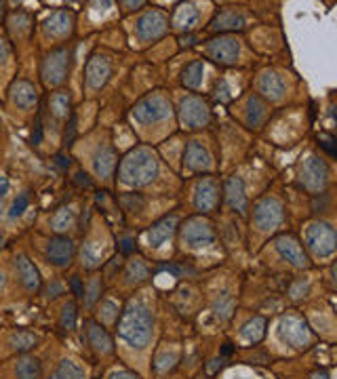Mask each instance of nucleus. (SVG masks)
Segmentation results:
<instances>
[{
    "label": "nucleus",
    "instance_id": "f257e3e1",
    "mask_svg": "<svg viewBox=\"0 0 337 379\" xmlns=\"http://www.w3.org/2000/svg\"><path fill=\"white\" fill-rule=\"evenodd\" d=\"M154 320L146 305L131 303L118 320V335L133 347H146L152 339Z\"/></svg>",
    "mask_w": 337,
    "mask_h": 379
},
{
    "label": "nucleus",
    "instance_id": "f03ea898",
    "mask_svg": "<svg viewBox=\"0 0 337 379\" xmlns=\"http://www.w3.org/2000/svg\"><path fill=\"white\" fill-rule=\"evenodd\" d=\"M121 179L127 186H146L158 173V158L150 148H135L121 163Z\"/></svg>",
    "mask_w": 337,
    "mask_h": 379
},
{
    "label": "nucleus",
    "instance_id": "7ed1b4c3",
    "mask_svg": "<svg viewBox=\"0 0 337 379\" xmlns=\"http://www.w3.org/2000/svg\"><path fill=\"white\" fill-rule=\"evenodd\" d=\"M171 110V104L165 95L160 93H154V95H148L144 97L135 108H133V118L142 125H152V123H158L163 120Z\"/></svg>",
    "mask_w": 337,
    "mask_h": 379
},
{
    "label": "nucleus",
    "instance_id": "20e7f679",
    "mask_svg": "<svg viewBox=\"0 0 337 379\" xmlns=\"http://www.w3.org/2000/svg\"><path fill=\"white\" fill-rule=\"evenodd\" d=\"M70 70V51L66 47H60L51 51L43 64V81L49 87H57L66 81Z\"/></svg>",
    "mask_w": 337,
    "mask_h": 379
},
{
    "label": "nucleus",
    "instance_id": "39448f33",
    "mask_svg": "<svg viewBox=\"0 0 337 379\" xmlns=\"http://www.w3.org/2000/svg\"><path fill=\"white\" fill-rule=\"evenodd\" d=\"M308 247L318 255V257H329L335 253L337 247V236L335 230L329 223H312L305 232Z\"/></svg>",
    "mask_w": 337,
    "mask_h": 379
},
{
    "label": "nucleus",
    "instance_id": "423d86ee",
    "mask_svg": "<svg viewBox=\"0 0 337 379\" xmlns=\"http://www.w3.org/2000/svg\"><path fill=\"white\" fill-rule=\"evenodd\" d=\"M181 240L192 249H202L215 242V232L211 223L202 217H192L181 228Z\"/></svg>",
    "mask_w": 337,
    "mask_h": 379
},
{
    "label": "nucleus",
    "instance_id": "0eeeda50",
    "mask_svg": "<svg viewBox=\"0 0 337 379\" xmlns=\"http://www.w3.org/2000/svg\"><path fill=\"white\" fill-rule=\"evenodd\" d=\"M280 339L291 347H305L312 341V333L308 331L305 322L297 316H284L278 326Z\"/></svg>",
    "mask_w": 337,
    "mask_h": 379
},
{
    "label": "nucleus",
    "instance_id": "6e6552de",
    "mask_svg": "<svg viewBox=\"0 0 337 379\" xmlns=\"http://www.w3.org/2000/svg\"><path fill=\"white\" fill-rule=\"evenodd\" d=\"M282 205L272 198V196H266L261 198L257 205H255V211H253V221L259 230H274L276 226L282 223Z\"/></svg>",
    "mask_w": 337,
    "mask_h": 379
},
{
    "label": "nucleus",
    "instance_id": "1a4fd4ad",
    "mask_svg": "<svg viewBox=\"0 0 337 379\" xmlns=\"http://www.w3.org/2000/svg\"><path fill=\"white\" fill-rule=\"evenodd\" d=\"M211 118L209 106L200 97H186L181 102V123L190 129L205 127Z\"/></svg>",
    "mask_w": 337,
    "mask_h": 379
},
{
    "label": "nucleus",
    "instance_id": "9d476101",
    "mask_svg": "<svg viewBox=\"0 0 337 379\" xmlns=\"http://www.w3.org/2000/svg\"><path fill=\"white\" fill-rule=\"evenodd\" d=\"M301 181L308 190H322L326 186V167L316 156H308L301 165Z\"/></svg>",
    "mask_w": 337,
    "mask_h": 379
},
{
    "label": "nucleus",
    "instance_id": "9b49d317",
    "mask_svg": "<svg viewBox=\"0 0 337 379\" xmlns=\"http://www.w3.org/2000/svg\"><path fill=\"white\" fill-rule=\"evenodd\" d=\"M169 20L165 13L160 11H150L146 13L139 22H137V32L144 41H156L167 32Z\"/></svg>",
    "mask_w": 337,
    "mask_h": 379
},
{
    "label": "nucleus",
    "instance_id": "f8f14e48",
    "mask_svg": "<svg viewBox=\"0 0 337 379\" xmlns=\"http://www.w3.org/2000/svg\"><path fill=\"white\" fill-rule=\"evenodd\" d=\"M207 51H209V55H211L215 62H219V64H234V62L238 60L240 45H238L234 39H230V36H219V39H215V41L209 43Z\"/></svg>",
    "mask_w": 337,
    "mask_h": 379
},
{
    "label": "nucleus",
    "instance_id": "ddd939ff",
    "mask_svg": "<svg viewBox=\"0 0 337 379\" xmlns=\"http://www.w3.org/2000/svg\"><path fill=\"white\" fill-rule=\"evenodd\" d=\"M219 202V188L213 177H202L196 184V194H194V205L198 211H211Z\"/></svg>",
    "mask_w": 337,
    "mask_h": 379
},
{
    "label": "nucleus",
    "instance_id": "4468645a",
    "mask_svg": "<svg viewBox=\"0 0 337 379\" xmlns=\"http://www.w3.org/2000/svg\"><path fill=\"white\" fill-rule=\"evenodd\" d=\"M112 72V64L106 55H95L89 60L87 64V72H85V81L91 89H102L108 81Z\"/></svg>",
    "mask_w": 337,
    "mask_h": 379
},
{
    "label": "nucleus",
    "instance_id": "2eb2a0df",
    "mask_svg": "<svg viewBox=\"0 0 337 379\" xmlns=\"http://www.w3.org/2000/svg\"><path fill=\"white\" fill-rule=\"evenodd\" d=\"M74 242L68 238V236H55L49 240L47 244V259L53 263V266H68L74 257Z\"/></svg>",
    "mask_w": 337,
    "mask_h": 379
},
{
    "label": "nucleus",
    "instance_id": "dca6fc26",
    "mask_svg": "<svg viewBox=\"0 0 337 379\" xmlns=\"http://www.w3.org/2000/svg\"><path fill=\"white\" fill-rule=\"evenodd\" d=\"M11 99H13V104H15L20 110H32V108L36 106V102H39V93H36V89H34L32 83H28V81H18V83H13V87H11Z\"/></svg>",
    "mask_w": 337,
    "mask_h": 379
},
{
    "label": "nucleus",
    "instance_id": "f3484780",
    "mask_svg": "<svg viewBox=\"0 0 337 379\" xmlns=\"http://www.w3.org/2000/svg\"><path fill=\"white\" fill-rule=\"evenodd\" d=\"M276 247H278V253L291 261L295 268H305L308 266V259H305V253L301 249V244L293 238V236H280L276 240Z\"/></svg>",
    "mask_w": 337,
    "mask_h": 379
},
{
    "label": "nucleus",
    "instance_id": "a211bd4d",
    "mask_svg": "<svg viewBox=\"0 0 337 379\" xmlns=\"http://www.w3.org/2000/svg\"><path fill=\"white\" fill-rule=\"evenodd\" d=\"M177 228V215H167L163 219H158L150 230H148V242L152 247H160L167 238H171V234Z\"/></svg>",
    "mask_w": 337,
    "mask_h": 379
},
{
    "label": "nucleus",
    "instance_id": "6ab92c4d",
    "mask_svg": "<svg viewBox=\"0 0 337 379\" xmlns=\"http://www.w3.org/2000/svg\"><path fill=\"white\" fill-rule=\"evenodd\" d=\"M15 268H18V276H20L22 284L28 291H39L41 289V274H39L36 266L26 255H20L15 259Z\"/></svg>",
    "mask_w": 337,
    "mask_h": 379
},
{
    "label": "nucleus",
    "instance_id": "aec40b11",
    "mask_svg": "<svg viewBox=\"0 0 337 379\" xmlns=\"http://www.w3.org/2000/svg\"><path fill=\"white\" fill-rule=\"evenodd\" d=\"M226 200L240 215L247 213V196H245V186L240 177H230L226 181Z\"/></svg>",
    "mask_w": 337,
    "mask_h": 379
},
{
    "label": "nucleus",
    "instance_id": "412c9836",
    "mask_svg": "<svg viewBox=\"0 0 337 379\" xmlns=\"http://www.w3.org/2000/svg\"><path fill=\"white\" fill-rule=\"evenodd\" d=\"M186 165L192 171H202L211 167V156L207 152L205 146H200L198 142H190L186 148Z\"/></svg>",
    "mask_w": 337,
    "mask_h": 379
},
{
    "label": "nucleus",
    "instance_id": "4be33fe9",
    "mask_svg": "<svg viewBox=\"0 0 337 379\" xmlns=\"http://www.w3.org/2000/svg\"><path fill=\"white\" fill-rule=\"evenodd\" d=\"M87 333H89V341H91V345L99 352V354H112V350H114V343H112V337L106 333V329L102 326V324H97V322H87Z\"/></svg>",
    "mask_w": 337,
    "mask_h": 379
},
{
    "label": "nucleus",
    "instance_id": "5701e85b",
    "mask_svg": "<svg viewBox=\"0 0 337 379\" xmlns=\"http://www.w3.org/2000/svg\"><path fill=\"white\" fill-rule=\"evenodd\" d=\"M198 22V11L194 9V5H179L173 13V28L177 30H186L190 32Z\"/></svg>",
    "mask_w": 337,
    "mask_h": 379
},
{
    "label": "nucleus",
    "instance_id": "b1692460",
    "mask_svg": "<svg viewBox=\"0 0 337 379\" xmlns=\"http://www.w3.org/2000/svg\"><path fill=\"white\" fill-rule=\"evenodd\" d=\"M70 28H72V18H70L66 11L53 13V15L47 20V24H45V32H47L49 36H55V39L66 36V34L70 32Z\"/></svg>",
    "mask_w": 337,
    "mask_h": 379
},
{
    "label": "nucleus",
    "instance_id": "393cba45",
    "mask_svg": "<svg viewBox=\"0 0 337 379\" xmlns=\"http://www.w3.org/2000/svg\"><path fill=\"white\" fill-rule=\"evenodd\" d=\"M259 91L270 99H280L282 93H284V83L276 72H266L259 78Z\"/></svg>",
    "mask_w": 337,
    "mask_h": 379
},
{
    "label": "nucleus",
    "instance_id": "a878e982",
    "mask_svg": "<svg viewBox=\"0 0 337 379\" xmlns=\"http://www.w3.org/2000/svg\"><path fill=\"white\" fill-rule=\"evenodd\" d=\"M93 165H95V173H97L99 177H110L112 171H114V167H116V154H114V150L102 146V148L97 150V154H95Z\"/></svg>",
    "mask_w": 337,
    "mask_h": 379
},
{
    "label": "nucleus",
    "instance_id": "bb28decb",
    "mask_svg": "<svg viewBox=\"0 0 337 379\" xmlns=\"http://www.w3.org/2000/svg\"><path fill=\"white\" fill-rule=\"evenodd\" d=\"M15 371L20 379H43V364L34 356H22Z\"/></svg>",
    "mask_w": 337,
    "mask_h": 379
},
{
    "label": "nucleus",
    "instance_id": "cd10ccee",
    "mask_svg": "<svg viewBox=\"0 0 337 379\" xmlns=\"http://www.w3.org/2000/svg\"><path fill=\"white\" fill-rule=\"evenodd\" d=\"M215 30H242L245 28V18L236 11H223L219 18L213 22Z\"/></svg>",
    "mask_w": 337,
    "mask_h": 379
},
{
    "label": "nucleus",
    "instance_id": "c85d7f7f",
    "mask_svg": "<svg viewBox=\"0 0 337 379\" xmlns=\"http://www.w3.org/2000/svg\"><path fill=\"white\" fill-rule=\"evenodd\" d=\"M263 335H266V320H263L261 316L251 318V320L242 326V331H240V337L247 339V341H251V343H257Z\"/></svg>",
    "mask_w": 337,
    "mask_h": 379
},
{
    "label": "nucleus",
    "instance_id": "c756f323",
    "mask_svg": "<svg viewBox=\"0 0 337 379\" xmlns=\"http://www.w3.org/2000/svg\"><path fill=\"white\" fill-rule=\"evenodd\" d=\"M36 341H39V337H36L34 333H30V331H13L11 337H9L11 347L18 350V352H28V350H32V347L36 345Z\"/></svg>",
    "mask_w": 337,
    "mask_h": 379
},
{
    "label": "nucleus",
    "instance_id": "7c9ffc66",
    "mask_svg": "<svg viewBox=\"0 0 337 379\" xmlns=\"http://www.w3.org/2000/svg\"><path fill=\"white\" fill-rule=\"evenodd\" d=\"M53 377L55 379H87L85 371L76 362H72V360H62Z\"/></svg>",
    "mask_w": 337,
    "mask_h": 379
},
{
    "label": "nucleus",
    "instance_id": "2f4dec72",
    "mask_svg": "<svg viewBox=\"0 0 337 379\" xmlns=\"http://www.w3.org/2000/svg\"><path fill=\"white\" fill-rule=\"evenodd\" d=\"M72 223H74V211H72L70 207L60 209V211L51 217V228H53L55 232H64V230H68Z\"/></svg>",
    "mask_w": 337,
    "mask_h": 379
},
{
    "label": "nucleus",
    "instance_id": "473e14b6",
    "mask_svg": "<svg viewBox=\"0 0 337 379\" xmlns=\"http://www.w3.org/2000/svg\"><path fill=\"white\" fill-rule=\"evenodd\" d=\"M202 74H205V66H202L200 62L190 64V66L186 68V72H184V85H186V87H190V89L200 87V83H202Z\"/></svg>",
    "mask_w": 337,
    "mask_h": 379
},
{
    "label": "nucleus",
    "instance_id": "72a5a7b5",
    "mask_svg": "<svg viewBox=\"0 0 337 379\" xmlns=\"http://www.w3.org/2000/svg\"><path fill=\"white\" fill-rule=\"evenodd\" d=\"M51 110L57 118H66L70 114V95L60 91L51 97Z\"/></svg>",
    "mask_w": 337,
    "mask_h": 379
},
{
    "label": "nucleus",
    "instance_id": "f704fd0d",
    "mask_svg": "<svg viewBox=\"0 0 337 379\" xmlns=\"http://www.w3.org/2000/svg\"><path fill=\"white\" fill-rule=\"evenodd\" d=\"M263 116H266V106L261 104L259 97H251V99H249V114H247L249 125H251V127H259L261 120H263Z\"/></svg>",
    "mask_w": 337,
    "mask_h": 379
},
{
    "label": "nucleus",
    "instance_id": "c9c22d12",
    "mask_svg": "<svg viewBox=\"0 0 337 379\" xmlns=\"http://www.w3.org/2000/svg\"><path fill=\"white\" fill-rule=\"evenodd\" d=\"M28 207H30V196H28V194H20V196L13 200L11 209H9V217H11V219L22 217V215H24V211H26Z\"/></svg>",
    "mask_w": 337,
    "mask_h": 379
},
{
    "label": "nucleus",
    "instance_id": "e433bc0d",
    "mask_svg": "<svg viewBox=\"0 0 337 379\" xmlns=\"http://www.w3.org/2000/svg\"><path fill=\"white\" fill-rule=\"evenodd\" d=\"M74 322H76V305L70 301V303H66V308L62 312V326L64 329H74Z\"/></svg>",
    "mask_w": 337,
    "mask_h": 379
},
{
    "label": "nucleus",
    "instance_id": "4c0bfd02",
    "mask_svg": "<svg viewBox=\"0 0 337 379\" xmlns=\"http://www.w3.org/2000/svg\"><path fill=\"white\" fill-rule=\"evenodd\" d=\"M129 276H135V278H146L148 276V270L139 263V261H133L129 266Z\"/></svg>",
    "mask_w": 337,
    "mask_h": 379
},
{
    "label": "nucleus",
    "instance_id": "58836bf2",
    "mask_svg": "<svg viewBox=\"0 0 337 379\" xmlns=\"http://www.w3.org/2000/svg\"><path fill=\"white\" fill-rule=\"evenodd\" d=\"M74 135H76V118H74V114H70V125H68V131H66V139H64V144H66V146H72Z\"/></svg>",
    "mask_w": 337,
    "mask_h": 379
},
{
    "label": "nucleus",
    "instance_id": "ea45409f",
    "mask_svg": "<svg viewBox=\"0 0 337 379\" xmlns=\"http://www.w3.org/2000/svg\"><path fill=\"white\" fill-rule=\"evenodd\" d=\"M9 55H11V49H9V43L0 36V66H5L7 64V60H9Z\"/></svg>",
    "mask_w": 337,
    "mask_h": 379
},
{
    "label": "nucleus",
    "instance_id": "a19ab883",
    "mask_svg": "<svg viewBox=\"0 0 337 379\" xmlns=\"http://www.w3.org/2000/svg\"><path fill=\"white\" fill-rule=\"evenodd\" d=\"M70 287H72V291H74V295H76V297H85V284H83L81 276H72Z\"/></svg>",
    "mask_w": 337,
    "mask_h": 379
},
{
    "label": "nucleus",
    "instance_id": "79ce46f5",
    "mask_svg": "<svg viewBox=\"0 0 337 379\" xmlns=\"http://www.w3.org/2000/svg\"><path fill=\"white\" fill-rule=\"evenodd\" d=\"M318 139L322 142V148H324V150H326V152H329V154L333 156V154H335V148H333V139H331L329 135H320Z\"/></svg>",
    "mask_w": 337,
    "mask_h": 379
},
{
    "label": "nucleus",
    "instance_id": "37998d69",
    "mask_svg": "<svg viewBox=\"0 0 337 379\" xmlns=\"http://www.w3.org/2000/svg\"><path fill=\"white\" fill-rule=\"evenodd\" d=\"M112 379H139V377L133 375V373H129V371H118V373L112 375Z\"/></svg>",
    "mask_w": 337,
    "mask_h": 379
},
{
    "label": "nucleus",
    "instance_id": "c03bdc74",
    "mask_svg": "<svg viewBox=\"0 0 337 379\" xmlns=\"http://www.w3.org/2000/svg\"><path fill=\"white\" fill-rule=\"evenodd\" d=\"M7 192H9V179L7 177H0V200L5 198Z\"/></svg>",
    "mask_w": 337,
    "mask_h": 379
},
{
    "label": "nucleus",
    "instance_id": "a18cd8bd",
    "mask_svg": "<svg viewBox=\"0 0 337 379\" xmlns=\"http://www.w3.org/2000/svg\"><path fill=\"white\" fill-rule=\"evenodd\" d=\"M217 366H221V358H215V360H211V364L207 366V371H209V375H213V373L217 371Z\"/></svg>",
    "mask_w": 337,
    "mask_h": 379
},
{
    "label": "nucleus",
    "instance_id": "49530a36",
    "mask_svg": "<svg viewBox=\"0 0 337 379\" xmlns=\"http://www.w3.org/2000/svg\"><path fill=\"white\" fill-rule=\"evenodd\" d=\"M5 13H7V5H5V3H0V22L5 20Z\"/></svg>",
    "mask_w": 337,
    "mask_h": 379
},
{
    "label": "nucleus",
    "instance_id": "de8ad7c7",
    "mask_svg": "<svg viewBox=\"0 0 337 379\" xmlns=\"http://www.w3.org/2000/svg\"><path fill=\"white\" fill-rule=\"evenodd\" d=\"M5 282H7V278H5V272H3V270H0V291H3V289H5Z\"/></svg>",
    "mask_w": 337,
    "mask_h": 379
},
{
    "label": "nucleus",
    "instance_id": "09e8293b",
    "mask_svg": "<svg viewBox=\"0 0 337 379\" xmlns=\"http://www.w3.org/2000/svg\"><path fill=\"white\" fill-rule=\"evenodd\" d=\"M310 379H326V373H314Z\"/></svg>",
    "mask_w": 337,
    "mask_h": 379
},
{
    "label": "nucleus",
    "instance_id": "8fccbe9b",
    "mask_svg": "<svg viewBox=\"0 0 337 379\" xmlns=\"http://www.w3.org/2000/svg\"><path fill=\"white\" fill-rule=\"evenodd\" d=\"M51 379H55V377H51Z\"/></svg>",
    "mask_w": 337,
    "mask_h": 379
}]
</instances>
